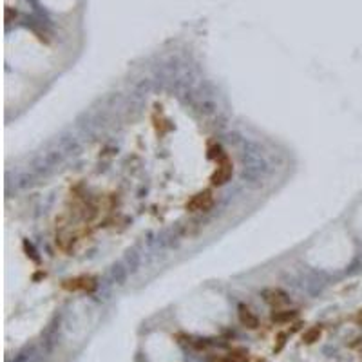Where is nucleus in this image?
I'll return each instance as SVG.
<instances>
[{"instance_id":"1","label":"nucleus","mask_w":362,"mask_h":362,"mask_svg":"<svg viewBox=\"0 0 362 362\" xmlns=\"http://www.w3.org/2000/svg\"><path fill=\"white\" fill-rule=\"evenodd\" d=\"M214 205V196L210 190H203L197 192L196 196H192V199L187 203V210L190 212H205Z\"/></svg>"},{"instance_id":"2","label":"nucleus","mask_w":362,"mask_h":362,"mask_svg":"<svg viewBox=\"0 0 362 362\" xmlns=\"http://www.w3.org/2000/svg\"><path fill=\"white\" fill-rule=\"evenodd\" d=\"M232 178V163L227 158H221V162L217 165L216 172L212 174V183L214 185H225Z\"/></svg>"},{"instance_id":"3","label":"nucleus","mask_w":362,"mask_h":362,"mask_svg":"<svg viewBox=\"0 0 362 362\" xmlns=\"http://www.w3.org/2000/svg\"><path fill=\"white\" fill-rule=\"evenodd\" d=\"M239 321L243 326H246V328H252L256 329L257 326H259V319L254 315V312H252L250 308H246L245 304H241L239 306Z\"/></svg>"},{"instance_id":"4","label":"nucleus","mask_w":362,"mask_h":362,"mask_svg":"<svg viewBox=\"0 0 362 362\" xmlns=\"http://www.w3.org/2000/svg\"><path fill=\"white\" fill-rule=\"evenodd\" d=\"M64 286H66L67 290H93L96 286L95 279L93 277H78V279H71V281H66L64 283Z\"/></svg>"},{"instance_id":"5","label":"nucleus","mask_w":362,"mask_h":362,"mask_svg":"<svg viewBox=\"0 0 362 362\" xmlns=\"http://www.w3.org/2000/svg\"><path fill=\"white\" fill-rule=\"evenodd\" d=\"M264 299L266 302H270L272 306H279V304H284L286 302V296L279 290H266L264 292Z\"/></svg>"},{"instance_id":"6","label":"nucleus","mask_w":362,"mask_h":362,"mask_svg":"<svg viewBox=\"0 0 362 362\" xmlns=\"http://www.w3.org/2000/svg\"><path fill=\"white\" fill-rule=\"evenodd\" d=\"M319 337H321V328L319 326H315V328H310L304 333V337H302V340L306 342V344H313L315 340H319Z\"/></svg>"},{"instance_id":"7","label":"nucleus","mask_w":362,"mask_h":362,"mask_svg":"<svg viewBox=\"0 0 362 362\" xmlns=\"http://www.w3.org/2000/svg\"><path fill=\"white\" fill-rule=\"evenodd\" d=\"M296 315H297V312H275L272 315V319L275 323H286V321H292Z\"/></svg>"},{"instance_id":"8","label":"nucleus","mask_w":362,"mask_h":362,"mask_svg":"<svg viewBox=\"0 0 362 362\" xmlns=\"http://www.w3.org/2000/svg\"><path fill=\"white\" fill-rule=\"evenodd\" d=\"M357 323H359V324H361V326H362V310H361V313L357 315Z\"/></svg>"},{"instance_id":"9","label":"nucleus","mask_w":362,"mask_h":362,"mask_svg":"<svg viewBox=\"0 0 362 362\" xmlns=\"http://www.w3.org/2000/svg\"><path fill=\"white\" fill-rule=\"evenodd\" d=\"M221 362H235L234 359H229V361H221Z\"/></svg>"},{"instance_id":"10","label":"nucleus","mask_w":362,"mask_h":362,"mask_svg":"<svg viewBox=\"0 0 362 362\" xmlns=\"http://www.w3.org/2000/svg\"><path fill=\"white\" fill-rule=\"evenodd\" d=\"M257 362H266V361H264V359H259V361H257Z\"/></svg>"}]
</instances>
